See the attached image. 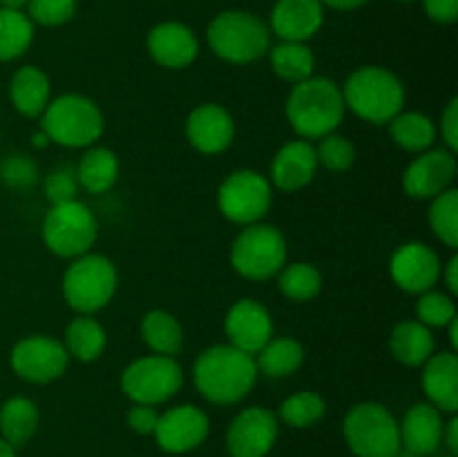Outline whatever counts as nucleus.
<instances>
[{
    "label": "nucleus",
    "instance_id": "1",
    "mask_svg": "<svg viewBox=\"0 0 458 457\" xmlns=\"http://www.w3.org/2000/svg\"><path fill=\"white\" fill-rule=\"evenodd\" d=\"M258 363L249 352L231 343L210 345L197 357L192 381L206 401L215 406H235L244 401L258 381Z\"/></svg>",
    "mask_w": 458,
    "mask_h": 457
},
{
    "label": "nucleus",
    "instance_id": "2",
    "mask_svg": "<svg viewBox=\"0 0 458 457\" xmlns=\"http://www.w3.org/2000/svg\"><path fill=\"white\" fill-rule=\"evenodd\" d=\"M343 90L327 76H309L291 88L286 119L300 139H322L335 133L344 119Z\"/></svg>",
    "mask_w": 458,
    "mask_h": 457
},
{
    "label": "nucleus",
    "instance_id": "3",
    "mask_svg": "<svg viewBox=\"0 0 458 457\" xmlns=\"http://www.w3.org/2000/svg\"><path fill=\"white\" fill-rule=\"evenodd\" d=\"M344 108L374 125H387L405 106V85L392 70L362 65L347 76L343 88Z\"/></svg>",
    "mask_w": 458,
    "mask_h": 457
},
{
    "label": "nucleus",
    "instance_id": "4",
    "mask_svg": "<svg viewBox=\"0 0 458 457\" xmlns=\"http://www.w3.org/2000/svg\"><path fill=\"white\" fill-rule=\"evenodd\" d=\"M40 130L58 146L89 148L101 139L106 119L92 99L79 92H67L49 101L40 115Z\"/></svg>",
    "mask_w": 458,
    "mask_h": 457
},
{
    "label": "nucleus",
    "instance_id": "5",
    "mask_svg": "<svg viewBox=\"0 0 458 457\" xmlns=\"http://www.w3.org/2000/svg\"><path fill=\"white\" fill-rule=\"evenodd\" d=\"M215 56L233 65L255 63L271 49V30L255 13L228 9L217 13L206 30Z\"/></svg>",
    "mask_w": 458,
    "mask_h": 457
},
{
    "label": "nucleus",
    "instance_id": "6",
    "mask_svg": "<svg viewBox=\"0 0 458 457\" xmlns=\"http://www.w3.org/2000/svg\"><path fill=\"white\" fill-rule=\"evenodd\" d=\"M119 287V272L106 255L83 254L63 273V296L76 314L92 316L107 307Z\"/></svg>",
    "mask_w": 458,
    "mask_h": 457
},
{
    "label": "nucleus",
    "instance_id": "7",
    "mask_svg": "<svg viewBox=\"0 0 458 457\" xmlns=\"http://www.w3.org/2000/svg\"><path fill=\"white\" fill-rule=\"evenodd\" d=\"M343 435L356 457H396L401 451L398 421L383 403L362 401L347 410Z\"/></svg>",
    "mask_w": 458,
    "mask_h": 457
},
{
    "label": "nucleus",
    "instance_id": "8",
    "mask_svg": "<svg viewBox=\"0 0 458 457\" xmlns=\"http://www.w3.org/2000/svg\"><path fill=\"white\" fill-rule=\"evenodd\" d=\"M286 237L273 224H249L231 246V264L246 280H268L286 264Z\"/></svg>",
    "mask_w": 458,
    "mask_h": 457
},
{
    "label": "nucleus",
    "instance_id": "9",
    "mask_svg": "<svg viewBox=\"0 0 458 457\" xmlns=\"http://www.w3.org/2000/svg\"><path fill=\"white\" fill-rule=\"evenodd\" d=\"M40 236L54 255L74 260L89 254L98 237V222L83 202H63V204H54L45 213Z\"/></svg>",
    "mask_w": 458,
    "mask_h": 457
},
{
    "label": "nucleus",
    "instance_id": "10",
    "mask_svg": "<svg viewBox=\"0 0 458 457\" xmlns=\"http://www.w3.org/2000/svg\"><path fill=\"white\" fill-rule=\"evenodd\" d=\"M273 204V186L253 168L233 170L217 188L219 213L240 227L262 222Z\"/></svg>",
    "mask_w": 458,
    "mask_h": 457
},
{
    "label": "nucleus",
    "instance_id": "11",
    "mask_svg": "<svg viewBox=\"0 0 458 457\" xmlns=\"http://www.w3.org/2000/svg\"><path fill=\"white\" fill-rule=\"evenodd\" d=\"M183 385V370L174 357L148 354L130 363L121 375V390L132 403L159 406L173 399Z\"/></svg>",
    "mask_w": 458,
    "mask_h": 457
},
{
    "label": "nucleus",
    "instance_id": "12",
    "mask_svg": "<svg viewBox=\"0 0 458 457\" xmlns=\"http://www.w3.org/2000/svg\"><path fill=\"white\" fill-rule=\"evenodd\" d=\"M12 367L21 379L30 384H52L58 376L65 375L70 366V354H67L63 341L54 336L34 334L18 341L12 349Z\"/></svg>",
    "mask_w": 458,
    "mask_h": 457
},
{
    "label": "nucleus",
    "instance_id": "13",
    "mask_svg": "<svg viewBox=\"0 0 458 457\" xmlns=\"http://www.w3.org/2000/svg\"><path fill=\"white\" fill-rule=\"evenodd\" d=\"M280 435V419L273 410L250 406L237 412L226 430V451L231 457H267Z\"/></svg>",
    "mask_w": 458,
    "mask_h": 457
},
{
    "label": "nucleus",
    "instance_id": "14",
    "mask_svg": "<svg viewBox=\"0 0 458 457\" xmlns=\"http://www.w3.org/2000/svg\"><path fill=\"white\" fill-rule=\"evenodd\" d=\"M210 433V419L201 408L179 403L161 412L157 419L155 439L161 451L182 455L199 448Z\"/></svg>",
    "mask_w": 458,
    "mask_h": 457
},
{
    "label": "nucleus",
    "instance_id": "15",
    "mask_svg": "<svg viewBox=\"0 0 458 457\" xmlns=\"http://www.w3.org/2000/svg\"><path fill=\"white\" fill-rule=\"evenodd\" d=\"M441 258L425 242H405L389 260L392 280L407 294H423L441 280Z\"/></svg>",
    "mask_w": 458,
    "mask_h": 457
},
{
    "label": "nucleus",
    "instance_id": "16",
    "mask_svg": "<svg viewBox=\"0 0 458 457\" xmlns=\"http://www.w3.org/2000/svg\"><path fill=\"white\" fill-rule=\"evenodd\" d=\"M456 157L447 148H429L419 152L403 175V188L414 200H432L438 193L452 188L456 177Z\"/></svg>",
    "mask_w": 458,
    "mask_h": 457
},
{
    "label": "nucleus",
    "instance_id": "17",
    "mask_svg": "<svg viewBox=\"0 0 458 457\" xmlns=\"http://www.w3.org/2000/svg\"><path fill=\"white\" fill-rule=\"evenodd\" d=\"M224 330L233 348L255 357L273 336L271 312L259 300L240 298L228 309Z\"/></svg>",
    "mask_w": 458,
    "mask_h": 457
},
{
    "label": "nucleus",
    "instance_id": "18",
    "mask_svg": "<svg viewBox=\"0 0 458 457\" xmlns=\"http://www.w3.org/2000/svg\"><path fill=\"white\" fill-rule=\"evenodd\" d=\"M186 139L195 151L204 155H219L228 151L235 139L233 115L219 103H201L188 115Z\"/></svg>",
    "mask_w": 458,
    "mask_h": 457
},
{
    "label": "nucleus",
    "instance_id": "19",
    "mask_svg": "<svg viewBox=\"0 0 458 457\" xmlns=\"http://www.w3.org/2000/svg\"><path fill=\"white\" fill-rule=\"evenodd\" d=\"M148 52L165 70H183L199 56V40L195 31L177 21L159 22L148 34Z\"/></svg>",
    "mask_w": 458,
    "mask_h": 457
},
{
    "label": "nucleus",
    "instance_id": "20",
    "mask_svg": "<svg viewBox=\"0 0 458 457\" xmlns=\"http://www.w3.org/2000/svg\"><path fill=\"white\" fill-rule=\"evenodd\" d=\"M318 166L320 164H318L316 146L307 139H293L284 143L273 157L268 182L284 193L302 191L316 179Z\"/></svg>",
    "mask_w": 458,
    "mask_h": 457
},
{
    "label": "nucleus",
    "instance_id": "21",
    "mask_svg": "<svg viewBox=\"0 0 458 457\" xmlns=\"http://www.w3.org/2000/svg\"><path fill=\"white\" fill-rule=\"evenodd\" d=\"M325 22V4L320 0H277L271 12L268 30L280 40L307 43Z\"/></svg>",
    "mask_w": 458,
    "mask_h": 457
},
{
    "label": "nucleus",
    "instance_id": "22",
    "mask_svg": "<svg viewBox=\"0 0 458 457\" xmlns=\"http://www.w3.org/2000/svg\"><path fill=\"white\" fill-rule=\"evenodd\" d=\"M398 428H401L403 448L414 451L420 457H434L443 446L445 419L438 408L428 401H420L407 410L403 421H398Z\"/></svg>",
    "mask_w": 458,
    "mask_h": 457
},
{
    "label": "nucleus",
    "instance_id": "23",
    "mask_svg": "<svg viewBox=\"0 0 458 457\" xmlns=\"http://www.w3.org/2000/svg\"><path fill=\"white\" fill-rule=\"evenodd\" d=\"M423 390L428 403L443 412L456 415L458 410V357L456 352H434L423 363Z\"/></svg>",
    "mask_w": 458,
    "mask_h": 457
},
{
    "label": "nucleus",
    "instance_id": "24",
    "mask_svg": "<svg viewBox=\"0 0 458 457\" xmlns=\"http://www.w3.org/2000/svg\"><path fill=\"white\" fill-rule=\"evenodd\" d=\"M9 99L16 112L27 119H40L52 101V83L40 67L25 65L13 72L9 81Z\"/></svg>",
    "mask_w": 458,
    "mask_h": 457
},
{
    "label": "nucleus",
    "instance_id": "25",
    "mask_svg": "<svg viewBox=\"0 0 458 457\" xmlns=\"http://www.w3.org/2000/svg\"><path fill=\"white\" fill-rule=\"evenodd\" d=\"M76 179L83 191L92 193V195H101L114 188L116 179H119V157L112 148L106 146H89L81 157L79 166H76Z\"/></svg>",
    "mask_w": 458,
    "mask_h": 457
},
{
    "label": "nucleus",
    "instance_id": "26",
    "mask_svg": "<svg viewBox=\"0 0 458 457\" xmlns=\"http://www.w3.org/2000/svg\"><path fill=\"white\" fill-rule=\"evenodd\" d=\"M389 349L394 358L407 367H423L437 349V341L429 327L419 321H401L389 334Z\"/></svg>",
    "mask_w": 458,
    "mask_h": 457
},
{
    "label": "nucleus",
    "instance_id": "27",
    "mask_svg": "<svg viewBox=\"0 0 458 457\" xmlns=\"http://www.w3.org/2000/svg\"><path fill=\"white\" fill-rule=\"evenodd\" d=\"M259 375L268 379H284L298 372L304 363V348L291 336H271L268 343L255 354Z\"/></svg>",
    "mask_w": 458,
    "mask_h": 457
},
{
    "label": "nucleus",
    "instance_id": "28",
    "mask_svg": "<svg viewBox=\"0 0 458 457\" xmlns=\"http://www.w3.org/2000/svg\"><path fill=\"white\" fill-rule=\"evenodd\" d=\"M65 345L70 358H76L81 363H92L106 352L107 334L106 327L97 321V318L88 316V314H79L72 318L70 325L65 330Z\"/></svg>",
    "mask_w": 458,
    "mask_h": 457
},
{
    "label": "nucleus",
    "instance_id": "29",
    "mask_svg": "<svg viewBox=\"0 0 458 457\" xmlns=\"http://www.w3.org/2000/svg\"><path fill=\"white\" fill-rule=\"evenodd\" d=\"M387 125L394 143L401 146L403 151L423 152L429 151L437 142V124L432 121V116L423 115V112L401 110Z\"/></svg>",
    "mask_w": 458,
    "mask_h": 457
},
{
    "label": "nucleus",
    "instance_id": "30",
    "mask_svg": "<svg viewBox=\"0 0 458 457\" xmlns=\"http://www.w3.org/2000/svg\"><path fill=\"white\" fill-rule=\"evenodd\" d=\"M141 336L150 352L161 357H177L183 348L182 325L165 309H150L141 318Z\"/></svg>",
    "mask_w": 458,
    "mask_h": 457
},
{
    "label": "nucleus",
    "instance_id": "31",
    "mask_svg": "<svg viewBox=\"0 0 458 457\" xmlns=\"http://www.w3.org/2000/svg\"><path fill=\"white\" fill-rule=\"evenodd\" d=\"M38 428V408L30 397H12L0 408V433L7 444L25 446Z\"/></svg>",
    "mask_w": 458,
    "mask_h": 457
},
{
    "label": "nucleus",
    "instance_id": "32",
    "mask_svg": "<svg viewBox=\"0 0 458 457\" xmlns=\"http://www.w3.org/2000/svg\"><path fill=\"white\" fill-rule=\"evenodd\" d=\"M268 61L276 76H280L286 83H300V81L313 76L316 70V56L307 43H295V40H280L268 49Z\"/></svg>",
    "mask_w": 458,
    "mask_h": 457
},
{
    "label": "nucleus",
    "instance_id": "33",
    "mask_svg": "<svg viewBox=\"0 0 458 457\" xmlns=\"http://www.w3.org/2000/svg\"><path fill=\"white\" fill-rule=\"evenodd\" d=\"M34 40V22L16 9L0 7V61L21 58Z\"/></svg>",
    "mask_w": 458,
    "mask_h": 457
},
{
    "label": "nucleus",
    "instance_id": "34",
    "mask_svg": "<svg viewBox=\"0 0 458 457\" xmlns=\"http://www.w3.org/2000/svg\"><path fill=\"white\" fill-rule=\"evenodd\" d=\"M277 287L282 294L295 303H309L322 289V273L309 263L284 264L277 273Z\"/></svg>",
    "mask_w": 458,
    "mask_h": 457
},
{
    "label": "nucleus",
    "instance_id": "35",
    "mask_svg": "<svg viewBox=\"0 0 458 457\" xmlns=\"http://www.w3.org/2000/svg\"><path fill=\"white\" fill-rule=\"evenodd\" d=\"M327 401L318 392L311 390H302L282 401L277 419L284 421L291 428H309V426L318 424L325 417Z\"/></svg>",
    "mask_w": 458,
    "mask_h": 457
},
{
    "label": "nucleus",
    "instance_id": "36",
    "mask_svg": "<svg viewBox=\"0 0 458 457\" xmlns=\"http://www.w3.org/2000/svg\"><path fill=\"white\" fill-rule=\"evenodd\" d=\"M429 227L434 236L450 249L458 246V191L447 188L432 197L429 204Z\"/></svg>",
    "mask_w": 458,
    "mask_h": 457
},
{
    "label": "nucleus",
    "instance_id": "37",
    "mask_svg": "<svg viewBox=\"0 0 458 457\" xmlns=\"http://www.w3.org/2000/svg\"><path fill=\"white\" fill-rule=\"evenodd\" d=\"M456 318L454 296L447 291L429 289L419 294L416 300V321L423 323L425 327H447Z\"/></svg>",
    "mask_w": 458,
    "mask_h": 457
},
{
    "label": "nucleus",
    "instance_id": "38",
    "mask_svg": "<svg viewBox=\"0 0 458 457\" xmlns=\"http://www.w3.org/2000/svg\"><path fill=\"white\" fill-rule=\"evenodd\" d=\"M318 164L325 166L331 173H344L356 161V148L347 137L338 133H331L327 137L318 139Z\"/></svg>",
    "mask_w": 458,
    "mask_h": 457
},
{
    "label": "nucleus",
    "instance_id": "39",
    "mask_svg": "<svg viewBox=\"0 0 458 457\" xmlns=\"http://www.w3.org/2000/svg\"><path fill=\"white\" fill-rule=\"evenodd\" d=\"M38 177V164H36L30 155H25V152L9 155L7 160L0 164V179H3L9 188H13V191H27V188L36 186Z\"/></svg>",
    "mask_w": 458,
    "mask_h": 457
},
{
    "label": "nucleus",
    "instance_id": "40",
    "mask_svg": "<svg viewBox=\"0 0 458 457\" xmlns=\"http://www.w3.org/2000/svg\"><path fill=\"white\" fill-rule=\"evenodd\" d=\"M30 21L43 27H61L76 13V0H30Z\"/></svg>",
    "mask_w": 458,
    "mask_h": 457
},
{
    "label": "nucleus",
    "instance_id": "41",
    "mask_svg": "<svg viewBox=\"0 0 458 457\" xmlns=\"http://www.w3.org/2000/svg\"><path fill=\"white\" fill-rule=\"evenodd\" d=\"M79 179H76V170L70 166H61L54 168L52 173L45 177L43 191L45 197L54 204H63V202H72L79 195Z\"/></svg>",
    "mask_w": 458,
    "mask_h": 457
},
{
    "label": "nucleus",
    "instance_id": "42",
    "mask_svg": "<svg viewBox=\"0 0 458 457\" xmlns=\"http://www.w3.org/2000/svg\"><path fill=\"white\" fill-rule=\"evenodd\" d=\"M159 412L157 406H146V403H134L128 410V426L137 435H152L157 428Z\"/></svg>",
    "mask_w": 458,
    "mask_h": 457
},
{
    "label": "nucleus",
    "instance_id": "43",
    "mask_svg": "<svg viewBox=\"0 0 458 457\" xmlns=\"http://www.w3.org/2000/svg\"><path fill=\"white\" fill-rule=\"evenodd\" d=\"M441 137L445 142L447 151H458V99L454 97L445 106L441 115Z\"/></svg>",
    "mask_w": 458,
    "mask_h": 457
},
{
    "label": "nucleus",
    "instance_id": "44",
    "mask_svg": "<svg viewBox=\"0 0 458 457\" xmlns=\"http://www.w3.org/2000/svg\"><path fill=\"white\" fill-rule=\"evenodd\" d=\"M423 7L425 13L441 25H450L458 18V0H423Z\"/></svg>",
    "mask_w": 458,
    "mask_h": 457
},
{
    "label": "nucleus",
    "instance_id": "45",
    "mask_svg": "<svg viewBox=\"0 0 458 457\" xmlns=\"http://www.w3.org/2000/svg\"><path fill=\"white\" fill-rule=\"evenodd\" d=\"M443 444L447 446L450 455H458V419L456 415L450 417V421H445V428H443Z\"/></svg>",
    "mask_w": 458,
    "mask_h": 457
},
{
    "label": "nucleus",
    "instance_id": "46",
    "mask_svg": "<svg viewBox=\"0 0 458 457\" xmlns=\"http://www.w3.org/2000/svg\"><path fill=\"white\" fill-rule=\"evenodd\" d=\"M441 278L445 280L447 291H450L452 296H456L458 294V258L456 255H452V258L447 260L445 269H441Z\"/></svg>",
    "mask_w": 458,
    "mask_h": 457
},
{
    "label": "nucleus",
    "instance_id": "47",
    "mask_svg": "<svg viewBox=\"0 0 458 457\" xmlns=\"http://www.w3.org/2000/svg\"><path fill=\"white\" fill-rule=\"evenodd\" d=\"M325 7H331V9H338V12H352V9H358L362 7V4H367L369 0H320Z\"/></svg>",
    "mask_w": 458,
    "mask_h": 457
},
{
    "label": "nucleus",
    "instance_id": "48",
    "mask_svg": "<svg viewBox=\"0 0 458 457\" xmlns=\"http://www.w3.org/2000/svg\"><path fill=\"white\" fill-rule=\"evenodd\" d=\"M447 330H450V343H452V352H456L458 349V316L454 321L447 325Z\"/></svg>",
    "mask_w": 458,
    "mask_h": 457
},
{
    "label": "nucleus",
    "instance_id": "49",
    "mask_svg": "<svg viewBox=\"0 0 458 457\" xmlns=\"http://www.w3.org/2000/svg\"><path fill=\"white\" fill-rule=\"evenodd\" d=\"M30 0H0L4 9H16V12H22V7H27Z\"/></svg>",
    "mask_w": 458,
    "mask_h": 457
},
{
    "label": "nucleus",
    "instance_id": "50",
    "mask_svg": "<svg viewBox=\"0 0 458 457\" xmlns=\"http://www.w3.org/2000/svg\"><path fill=\"white\" fill-rule=\"evenodd\" d=\"M0 457H18L16 448H13L12 444L4 442L3 437H0Z\"/></svg>",
    "mask_w": 458,
    "mask_h": 457
},
{
    "label": "nucleus",
    "instance_id": "51",
    "mask_svg": "<svg viewBox=\"0 0 458 457\" xmlns=\"http://www.w3.org/2000/svg\"><path fill=\"white\" fill-rule=\"evenodd\" d=\"M47 143H49L47 134H45L43 130H38V133L34 134V146H36V148H43V146H47Z\"/></svg>",
    "mask_w": 458,
    "mask_h": 457
},
{
    "label": "nucleus",
    "instance_id": "52",
    "mask_svg": "<svg viewBox=\"0 0 458 457\" xmlns=\"http://www.w3.org/2000/svg\"><path fill=\"white\" fill-rule=\"evenodd\" d=\"M396 457H420V455H416L414 451H407V448L401 446V451L396 453Z\"/></svg>",
    "mask_w": 458,
    "mask_h": 457
},
{
    "label": "nucleus",
    "instance_id": "53",
    "mask_svg": "<svg viewBox=\"0 0 458 457\" xmlns=\"http://www.w3.org/2000/svg\"><path fill=\"white\" fill-rule=\"evenodd\" d=\"M437 457H456V455H450V453H447V455H437Z\"/></svg>",
    "mask_w": 458,
    "mask_h": 457
},
{
    "label": "nucleus",
    "instance_id": "54",
    "mask_svg": "<svg viewBox=\"0 0 458 457\" xmlns=\"http://www.w3.org/2000/svg\"><path fill=\"white\" fill-rule=\"evenodd\" d=\"M403 3H410V0H403Z\"/></svg>",
    "mask_w": 458,
    "mask_h": 457
}]
</instances>
